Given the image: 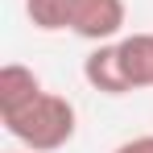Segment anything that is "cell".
Returning a JSON list of instances; mask_svg holds the SVG:
<instances>
[{
  "label": "cell",
  "mask_w": 153,
  "mask_h": 153,
  "mask_svg": "<svg viewBox=\"0 0 153 153\" xmlns=\"http://www.w3.org/2000/svg\"><path fill=\"white\" fill-rule=\"evenodd\" d=\"M8 153H29V149H8Z\"/></svg>",
  "instance_id": "7"
},
{
  "label": "cell",
  "mask_w": 153,
  "mask_h": 153,
  "mask_svg": "<svg viewBox=\"0 0 153 153\" xmlns=\"http://www.w3.org/2000/svg\"><path fill=\"white\" fill-rule=\"evenodd\" d=\"M25 17L42 33L71 29L83 42H116L124 29V0H25Z\"/></svg>",
  "instance_id": "1"
},
{
  "label": "cell",
  "mask_w": 153,
  "mask_h": 153,
  "mask_svg": "<svg viewBox=\"0 0 153 153\" xmlns=\"http://www.w3.org/2000/svg\"><path fill=\"white\" fill-rule=\"evenodd\" d=\"M120 62L132 91L153 87V33H124L120 37Z\"/></svg>",
  "instance_id": "5"
},
{
  "label": "cell",
  "mask_w": 153,
  "mask_h": 153,
  "mask_svg": "<svg viewBox=\"0 0 153 153\" xmlns=\"http://www.w3.org/2000/svg\"><path fill=\"white\" fill-rule=\"evenodd\" d=\"M112 153H153V132H141V137H128L120 141Z\"/></svg>",
  "instance_id": "6"
},
{
  "label": "cell",
  "mask_w": 153,
  "mask_h": 153,
  "mask_svg": "<svg viewBox=\"0 0 153 153\" xmlns=\"http://www.w3.org/2000/svg\"><path fill=\"white\" fill-rule=\"evenodd\" d=\"M79 112L75 103L58 91H42L33 103H25L21 112L4 116V132L29 153H58L75 141Z\"/></svg>",
  "instance_id": "2"
},
{
  "label": "cell",
  "mask_w": 153,
  "mask_h": 153,
  "mask_svg": "<svg viewBox=\"0 0 153 153\" xmlns=\"http://www.w3.org/2000/svg\"><path fill=\"white\" fill-rule=\"evenodd\" d=\"M42 91L46 87H42V79H37L33 66H21V62L0 66V120L13 116V112H21L25 103H33Z\"/></svg>",
  "instance_id": "4"
},
{
  "label": "cell",
  "mask_w": 153,
  "mask_h": 153,
  "mask_svg": "<svg viewBox=\"0 0 153 153\" xmlns=\"http://www.w3.org/2000/svg\"><path fill=\"white\" fill-rule=\"evenodd\" d=\"M83 79L91 91L100 95H128V75H124V62H120V37L116 42H100L95 50L83 58Z\"/></svg>",
  "instance_id": "3"
}]
</instances>
